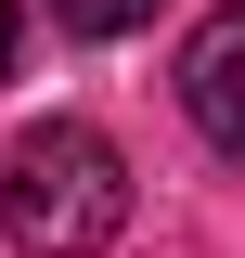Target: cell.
Instances as JSON below:
<instances>
[{"label":"cell","mask_w":245,"mask_h":258,"mask_svg":"<svg viewBox=\"0 0 245 258\" xmlns=\"http://www.w3.org/2000/svg\"><path fill=\"white\" fill-rule=\"evenodd\" d=\"M0 232H13L26 258H103L129 232V155L91 116L13 129V155H0Z\"/></svg>","instance_id":"cell-1"},{"label":"cell","mask_w":245,"mask_h":258,"mask_svg":"<svg viewBox=\"0 0 245 258\" xmlns=\"http://www.w3.org/2000/svg\"><path fill=\"white\" fill-rule=\"evenodd\" d=\"M181 116H194V142L245 155V0H219L207 26L181 39Z\"/></svg>","instance_id":"cell-2"},{"label":"cell","mask_w":245,"mask_h":258,"mask_svg":"<svg viewBox=\"0 0 245 258\" xmlns=\"http://www.w3.org/2000/svg\"><path fill=\"white\" fill-rule=\"evenodd\" d=\"M52 26H65V39H142L155 0H52Z\"/></svg>","instance_id":"cell-3"},{"label":"cell","mask_w":245,"mask_h":258,"mask_svg":"<svg viewBox=\"0 0 245 258\" xmlns=\"http://www.w3.org/2000/svg\"><path fill=\"white\" fill-rule=\"evenodd\" d=\"M13 52H26V13H13V0H0V78H13Z\"/></svg>","instance_id":"cell-4"}]
</instances>
